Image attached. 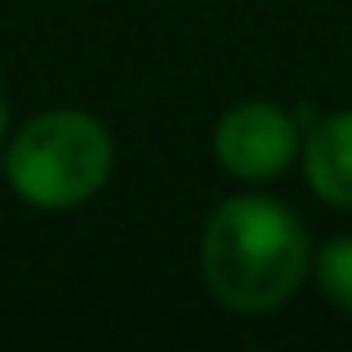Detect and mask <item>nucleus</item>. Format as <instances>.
<instances>
[{"mask_svg":"<svg viewBox=\"0 0 352 352\" xmlns=\"http://www.w3.org/2000/svg\"><path fill=\"white\" fill-rule=\"evenodd\" d=\"M312 263L308 228L285 201L228 197L201 232V276L228 312L263 317L303 285Z\"/></svg>","mask_w":352,"mask_h":352,"instance_id":"f257e3e1","label":"nucleus"},{"mask_svg":"<svg viewBox=\"0 0 352 352\" xmlns=\"http://www.w3.org/2000/svg\"><path fill=\"white\" fill-rule=\"evenodd\" d=\"M116 165L112 129L76 107L32 116L5 143V183L36 210H72L107 188Z\"/></svg>","mask_w":352,"mask_h":352,"instance_id":"f03ea898","label":"nucleus"},{"mask_svg":"<svg viewBox=\"0 0 352 352\" xmlns=\"http://www.w3.org/2000/svg\"><path fill=\"white\" fill-rule=\"evenodd\" d=\"M303 147V134L290 112L276 103H236L214 125V156L241 183H272L294 165Z\"/></svg>","mask_w":352,"mask_h":352,"instance_id":"7ed1b4c3","label":"nucleus"},{"mask_svg":"<svg viewBox=\"0 0 352 352\" xmlns=\"http://www.w3.org/2000/svg\"><path fill=\"white\" fill-rule=\"evenodd\" d=\"M303 179L326 206L352 210V112H330L312 120L303 138Z\"/></svg>","mask_w":352,"mask_h":352,"instance_id":"20e7f679","label":"nucleus"},{"mask_svg":"<svg viewBox=\"0 0 352 352\" xmlns=\"http://www.w3.org/2000/svg\"><path fill=\"white\" fill-rule=\"evenodd\" d=\"M312 272H317V285L339 312L352 317V236H335L317 250L312 258Z\"/></svg>","mask_w":352,"mask_h":352,"instance_id":"39448f33","label":"nucleus"},{"mask_svg":"<svg viewBox=\"0 0 352 352\" xmlns=\"http://www.w3.org/2000/svg\"><path fill=\"white\" fill-rule=\"evenodd\" d=\"M5 138H9V103L0 94V147H5Z\"/></svg>","mask_w":352,"mask_h":352,"instance_id":"423d86ee","label":"nucleus"}]
</instances>
